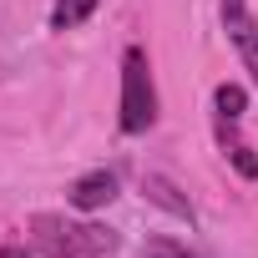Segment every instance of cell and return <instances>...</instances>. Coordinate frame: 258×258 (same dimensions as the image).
<instances>
[{
	"instance_id": "2",
	"label": "cell",
	"mask_w": 258,
	"mask_h": 258,
	"mask_svg": "<svg viewBox=\"0 0 258 258\" xmlns=\"http://www.w3.org/2000/svg\"><path fill=\"white\" fill-rule=\"evenodd\" d=\"M157 121V86H152V61L142 46L121 51V132L142 137Z\"/></svg>"
},
{
	"instance_id": "7",
	"label": "cell",
	"mask_w": 258,
	"mask_h": 258,
	"mask_svg": "<svg viewBox=\"0 0 258 258\" xmlns=\"http://www.w3.org/2000/svg\"><path fill=\"white\" fill-rule=\"evenodd\" d=\"M96 6H101V0H56V6H51V31H76V26H86L91 16H96Z\"/></svg>"
},
{
	"instance_id": "10",
	"label": "cell",
	"mask_w": 258,
	"mask_h": 258,
	"mask_svg": "<svg viewBox=\"0 0 258 258\" xmlns=\"http://www.w3.org/2000/svg\"><path fill=\"white\" fill-rule=\"evenodd\" d=\"M0 258H31L26 243H0Z\"/></svg>"
},
{
	"instance_id": "8",
	"label": "cell",
	"mask_w": 258,
	"mask_h": 258,
	"mask_svg": "<svg viewBox=\"0 0 258 258\" xmlns=\"http://www.w3.org/2000/svg\"><path fill=\"white\" fill-rule=\"evenodd\" d=\"M213 106H218V121H243V111H248V91L238 86V81H223L218 91H213Z\"/></svg>"
},
{
	"instance_id": "4",
	"label": "cell",
	"mask_w": 258,
	"mask_h": 258,
	"mask_svg": "<svg viewBox=\"0 0 258 258\" xmlns=\"http://www.w3.org/2000/svg\"><path fill=\"white\" fill-rule=\"evenodd\" d=\"M66 203L76 213H96V208H111L116 203V172L96 167V172H81L71 187H66Z\"/></svg>"
},
{
	"instance_id": "5",
	"label": "cell",
	"mask_w": 258,
	"mask_h": 258,
	"mask_svg": "<svg viewBox=\"0 0 258 258\" xmlns=\"http://www.w3.org/2000/svg\"><path fill=\"white\" fill-rule=\"evenodd\" d=\"M142 192H147V203H157L162 213H172V218H182V223H192L198 213H192V203L177 192V182L172 177H162V172H147L142 177Z\"/></svg>"
},
{
	"instance_id": "6",
	"label": "cell",
	"mask_w": 258,
	"mask_h": 258,
	"mask_svg": "<svg viewBox=\"0 0 258 258\" xmlns=\"http://www.w3.org/2000/svg\"><path fill=\"white\" fill-rule=\"evenodd\" d=\"M218 142H223V152H228L233 172L253 182V177H258V157H253V147H248L243 137H233V121H218Z\"/></svg>"
},
{
	"instance_id": "3",
	"label": "cell",
	"mask_w": 258,
	"mask_h": 258,
	"mask_svg": "<svg viewBox=\"0 0 258 258\" xmlns=\"http://www.w3.org/2000/svg\"><path fill=\"white\" fill-rule=\"evenodd\" d=\"M218 11H223V31H228V41H233L243 71H248L253 86H258V21H253V11H248V0H218Z\"/></svg>"
},
{
	"instance_id": "1",
	"label": "cell",
	"mask_w": 258,
	"mask_h": 258,
	"mask_svg": "<svg viewBox=\"0 0 258 258\" xmlns=\"http://www.w3.org/2000/svg\"><path fill=\"white\" fill-rule=\"evenodd\" d=\"M116 233L106 223H76L66 213H36L31 218V248L46 258H101L116 253Z\"/></svg>"
},
{
	"instance_id": "9",
	"label": "cell",
	"mask_w": 258,
	"mask_h": 258,
	"mask_svg": "<svg viewBox=\"0 0 258 258\" xmlns=\"http://www.w3.org/2000/svg\"><path fill=\"white\" fill-rule=\"evenodd\" d=\"M142 258H192V253H187V243H177V238H147V243H142Z\"/></svg>"
}]
</instances>
